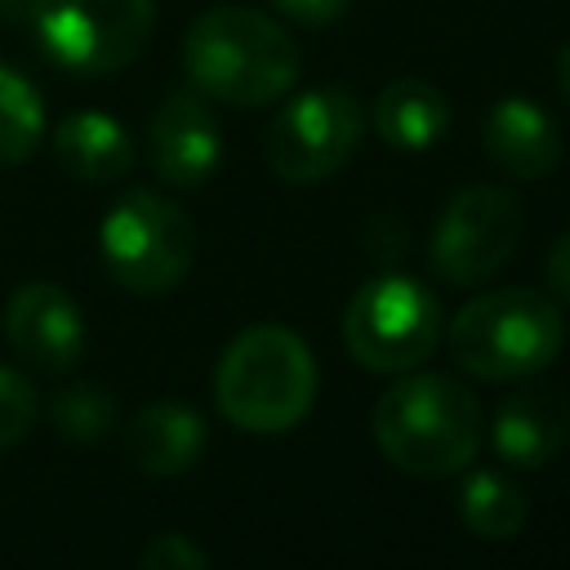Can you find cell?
<instances>
[{
  "label": "cell",
  "mask_w": 570,
  "mask_h": 570,
  "mask_svg": "<svg viewBox=\"0 0 570 570\" xmlns=\"http://www.w3.org/2000/svg\"><path fill=\"white\" fill-rule=\"evenodd\" d=\"M374 445L379 454L419 481L459 476L481 450V405L472 387L450 374H414L405 370L379 401H374Z\"/></svg>",
  "instance_id": "cell-1"
},
{
  "label": "cell",
  "mask_w": 570,
  "mask_h": 570,
  "mask_svg": "<svg viewBox=\"0 0 570 570\" xmlns=\"http://www.w3.org/2000/svg\"><path fill=\"white\" fill-rule=\"evenodd\" d=\"M183 71L196 94L227 107H267L298 80L294 36L245 4L205 9L183 36Z\"/></svg>",
  "instance_id": "cell-2"
},
{
  "label": "cell",
  "mask_w": 570,
  "mask_h": 570,
  "mask_svg": "<svg viewBox=\"0 0 570 570\" xmlns=\"http://www.w3.org/2000/svg\"><path fill=\"white\" fill-rule=\"evenodd\" d=\"M316 401V356L285 325L240 330L214 365L218 414L249 436H281L307 419Z\"/></svg>",
  "instance_id": "cell-3"
},
{
  "label": "cell",
  "mask_w": 570,
  "mask_h": 570,
  "mask_svg": "<svg viewBox=\"0 0 570 570\" xmlns=\"http://www.w3.org/2000/svg\"><path fill=\"white\" fill-rule=\"evenodd\" d=\"M561 343H566V316L557 298L525 285L468 298L445 330V347L454 365L481 383H521L548 370Z\"/></svg>",
  "instance_id": "cell-4"
},
{
  "label": "cell",
  "mask_w": 570,
  "mask_h": 570,
  "mask_svg": "<svg viewBox=\"0 0 570 570\" xmlns=\"http://www.w3.org/2000/svg\"><path fill=\"white\" fill-rule=\"evenodd\" d=\"M98 249L107 276L142 298L169 294L196 263V227L183 205H174L160 191H125L102 227Z\"/></svg>",
  "instance_id": "cell-5"
},
{
  "label": "cell",
  "mask_w": 570,
  "mask_h": 570,
  "mask_svg": "<svg viewBox=\"0 0 570 570\" xmlns=\"http://www.w3.org/2000/svg\"><path fill=\"white\" fill-rule=\"evenodd\" d=\"M441 338V303L401 272L365 281L343 307V347L370 374L419 370Z\"/></svg>",
  "instance_id": "cell-6"
},
{
  "label": "cell",
  "mask_w": 570,
  "mask_h": 570,
  "mask_svg": "<svg viewBox=\"0 0 570 570\" xmlns=\"http://www.w3.org/2000/svg\"><path fill=\"white\" fill-rule=\"evenodd\" d=\"M31 22L53 67L71 76H111L147 49L156 0H36Z\"/></svg>",
  "instance_id": "cell-7"
},
{
  "label": "cell",
  "mask_w": 570,
  "mask_h": 570,
  "mask_svg": "<svg viewBox=\"0 0 570 570\" xmlns=\"http://www.w3.org/2000/svg\"><path fill=\"white\" fill-rule=\"evenodd\" d=\"M361 102L343 85H321L307 94H294L267 125L263 156L267 169L289 187H312L334 178L352 151L361 147Z\"/></svg>",
  "instance_id": "cell-8"
},
{
  "label": "cell",
  "mask_w": 570,
  "mask_h": 570,
  "mask_svg": "<svg viewBox=\"0 0 570 570\" xmlns=\"http://www.w3.org/2000/svg\"><path fill=\"white\" fill-rule=\"evenodd\" d=\"M521 232H525L521 200L499 183H472L454 191L432 223L428 236L432 272L450 285H481L517 254Z\"/></svg>",
  "instance_id": "cell-9"
},
{
  "label": "cell",
  "mask_w": 570,
  "mask_h": 570,
  "mask_svg": "<svg viewBox=\"0 0 570 570\" xmlns=\"http://www.w3.org/2000/svg\"><path fill=\"white\" fill-rule=\"evenodd\" d=\"M4 343L18 361L45 374H67L85 356V316L62 285L27 281L4 303Z\"/></svg>",
  "instance_id": "cell-10"
},
{
  "label": "cell",
  "mask_w": 570,
  "mask_h": 570,
  "mask_svg": "<svg viewBox=\"0 0 570 570\" xmlns=\"http://www.w3.org/2000/svg\"><path fill=\"white\" fill-rule=\"evenodd\" d=\"M147 156L160 183L200 187L223 160V134L209 111V98L196 89L169 94L147 125Z\"/></svg>",
  "instance_id": "cell-11"
},
{
  "label": "cell",
  "mask_w": 570,
  "mask_h": 570,
  "mask_svg": "<svg viewBox=\"0 0 570 570\" xmlns=\"http://www.w3.org/2000/svg\"><path fill=\"white\" fill-rule=\"evenodd\" d=\"M570 441V396L557 387H517L494 405L490 450L508 468H543Z\"/></svg>",
  "instance_id": "cell-12"
},
{
  "label": "cell",
  "mask_w": 570,
  "mask_h": 570,
  "mask_svg": "<svg viewBox=\"0 0 570 570\" xmlns=\"http://www.w3.org/2000/svg\"><path fill=\"white\" fill-rule=\"evenodd\" d=\"M481 147L499 174H508L517 183H539L561 160V129L534 98L508 94V98L490 102V111L481 120Z\"/></svg>",
  "instance_id": "cell-13"
},
{
  "label": "cell",
  "mask_w": 570,
  "mask_h": 570,
  "mask_svg": "<svg viewBox=\"0 0 570 570\" xmlns=\"http://www.w3.org/2000/svg\"><path fill=\"white\" fill-rule=\"evenodd\" d=\"M120 445L142 476H178L205 454V419L183 401H151L125 423Z\"/></svg>",
  "instance_id": "cell-14"
},
{
  "label": "cell",
  "mask_w": 570,
  "mask_h": 570,
  "mask_svg": "<svg viewBox=\"0 0 570 570\" xmlns=\"http://www.w3.org/2000/svg\"><path fill=\"white\" fill-rule=\"evenodd\" d=\"M53 160L76 183H116L134 169V142L107 111H71L53 125Z\"/></svg>",
  "instance_id": "cell-15"
},
{
  "label": "cell",
  "mask_w": 570,
  "mask_h": 570,
  "mask_svg": "<svg viewBox=\"0 0 570 570\" xmlns=\"http://www.w3.org/2000/svg\"><path fill=\"white\" fill-rule=\"evenodd\" d=\"M374 134L396 151H428L450 129V102L436 85L419 76H401L374 98Z\"/></svg>",
  "instance_id": "cell-16"
},
{
  "label": "cell",
  "mask_w": 570,
  "mask_h": 570,
  "mask_svg": "<svg viewBox=\"0 0 570 570\" xmlns=\"http://www.w3.org/2000/svg\"><path fill=\"white\" fill-rule=\"evenodd\" d=\"M468 472V468H463ZM530 517V503H525V490L494 472V468H472L459 485V521L468 534L485 539V543H503L512 534H521Z\"/></svg>",
  "instance_id": "cell-17"
},
{
  "label": "cell",
  "mask_w": 570,
  "mask_h": 570,
  "mask_svg": "<svg viewBox=\"0 0 570 570\" xmlns=\"http://www.w3.org/2000/svg\"><path fill=\"white\" fill-rule=\"evenodd\" d=\"M49 134L45 98L27 71L0 62V165H22Z\"/></svg>",
  "instance_id": "cell-18"
},
{
  "label": "cell",
  "mask_w": 570,
  "mask_h": 570,
  "mask_svg": "<svg viewBox=\"0 0 570 570\" xmlns=\"http://www.w3.org/2000/svg\"><path fill=\"white\" fill-rule=\"evenodd\" d=\"M49 428L71 445H98L116 428V396L107 383L76 379L49 396Z\"/></svg>",
  "instance_id": "cell-19"
},
{
  "label": "cell",
  "mask_w": 570,
  "mask_h": 570,
  "mask_svg": "<svg viewBox=\"0 0 570 570\" xmlns=\"http://www.w3.org/2000/svg\"><path fill=\"white\" fill-rule=\"evenodd\" d=\"M36 387L31 379H22L13 365H0V450H9L13 441H22L36 423Z\"/></svg>",
  "instance_id": "cell-20"
},
{
  "label": "cell",
  "mask_w": 570,
  "mask_h": 570,
  "mask_svg": "<svg viewBox=\"0 0 570 570\" xmlns=\"http://www.w3.org/2000/svg\"><path fill=\"white\" fill-rule=\"evenodd\" d=\"M138 566H142V570H200V566H209V552H205L191 534L160 530V534H151V539L142 543Z\"/></svg>",
  "instance_id": "cell-21"
},
{
  "label": "cell",
  "mask_w": 570,
  "mask_h": 570,
  "mask_svg": "<svg viewBox=\"0 0 570 570\" xmlns=\"http://www.w3.org/2000/svg\"><path fill=\"white\" fill-rule=\"evenodd\" d=\"M543 281L557 303H570V232H561L543 258Z\"/></svg>",
  "instance_id": "cell-22"
},
{
  "label": "cell",
  "mask_w": 570,
  "mask_h": 570,
  "mask_svg": "<svg viewBox=\"0 0 570 570\" xmlns=\"http://www.w3.org/2000/svg\"><path fill=\"white\" fill-rule=\"evenodd\" d=\"M281 13H289L294 22H307V27H316V22H334L338 13H347V4L352 0H272Z\"/></svg>",
  "instance_id": "cell-23"
},
{
  "label": "cell",
  "mask_w": 570,
  "mask_h": 570,
  "mask_svg": "<svg viewBox=\"0 0 570 570\" xmlns=\"http://www.w3.org/2000/svg\"><path fill=\"white\" fill-rule=\"evenodd\" d=\"M557 89H561V98L570 102V45L557 49Z\"/></svg>",
  "instance_id": "cell-24"
},
{
  "label": "cell",
  "mask_w": 570,
  "mask_h": 570,
  "mask_svg": "<svg viewBox=\"0 0 570 570\" xmlns=\"http://www.w3.org/2000/svg\"><path fill=\"white\" fill-rule=\"evenodd\" d=\"M31 9H36V0H0L4 18H31Z\"/></svg>",
  "instance_id": "cell-25"
}]
</instances>
